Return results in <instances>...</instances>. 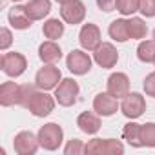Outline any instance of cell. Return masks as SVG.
Listing matches in <instances>:
<instances>
[{"mask_svg":"<svg viewBox=\"0 0 155 155\" xmlns=\"http://www.w3.org/2000/svg\"><path fill=\"white\" fill-rule=\"evenodd\" d=\"M64 140V131L58 124L55 122H49V124H44L40 130H38V142L44 150L48 151H55L60 148Z\"/></svg>","mask_w":155,"mask_h":155,"instance_id":"1","label":"cell"},{"mask_svg":"<svg viewBox=\"0 0 155 155\" xmlns=\"http://www.w3.org/2000/svg\"><path fill=\"white\" fill-rule=\"evenodd\" d=\"M84 153L90 155H122L124 144L115 139H93L86 144Z\"/></svg>","mask_w":155,"mask_h":155,"instance_id":"2","label":"cell"},{"mask_svg":"<svg viewBox=\"0 0 155 155\" xmlns=\"http://www.w3.org/2000/svg\"><path fill=\"white\" fill-rule=\"evenodd\" d=\"M79 93H81V88L77 84V81H73V79H64L55 88V99L64 108L73 106L77 102V99H79Z\"/></svg>","mask_w":155,"mask_h":155,"instance_id":"3","label":"cell"},{"mask_svg":"<svg viewBox=\"0 0 155 155\" xmlns=\"http://www.w3.org/2000/svg\"><path fill=\"white\" fill-rule=\"evenodd\" d=\"M62 81V73L57 66L53 64H46L44 68L38 69L37 77H35V84L38 90H44V91H49V90H55Z\"/></svg>","mask_w":155,"mask_h":155,"instance_id":"4","label":"cell"},{"mask_svg":"<svg viewBox=\"0 0 155 155\" xmlns=\"http://www.w3.org/2000/svg\"><path fill=\"white\" fill-rule=\"evenodd\" d=\"M55 101H57V99H53L51 95H48V93L42 90V91H37V93L29 99L26 110H29V113H33L35 117H48V115L53 111V108H55Z\"/></svg>","mask_w":155,"mask_h":155,"instance_id":"5","label":"cell"},{"mask_svg":"<svg viewBox=\"0 0 155 155\" xmlns=\"http://www.w3.org/2000/svg\"><path fill=\"white\" fill-rule=\"evenodd\" d=\"M60 17L64 22L75 26V24H81L86 17V6L82 0H68L60 6Z\"/></svg>","mask_w":155,"mask_h":155,"instance_id":"6","label":"cell"},{"mask_svg":"<svg viewBox=\"0 0 155 155\" xmlns=\"http://www.w3.org/2000/svg\"><path fill=\"white\" fill-rule=\"evenodd\" d=\"M0 64H2V71L8 75V77H20L26 68H28V60L22 53H4L2 55V60H0Z\"/></svg>","mask_w":155,"mask_h":155,"instance_id":"7","label":"cell"},{"mask_svg":"<svg viewBox=\"0 0 155 155\" xmlns=\"http://www.w3.org/2000/svg\"><path fill=\"white\" fill-rule=\"evenodd\" d=\"M120 111L128 119H139L146 111V101H144V97L140 93H128L126 97H122Z\"/></svg>","mask_w":155,"mask_h":155,"instance_id":"8","label":"cell"},{"mask_svg":"<svg viewBox=\"0 0 155 155\" xmlns=\"http://www.w3.org/2000/svg\"><path fill=\"white\" fill-rule=\"evenodd\" d=\"M40 142H38V135L31 133V131H20L15 135L13 140V148L18 155H35L38 150Z\"/></svg>","mask_w":155,"mask_h":155,"instance_id":"9","label":"cell"},{"mask_svg":"<svg viewBox=\"0 0 155 155\" xmlns=\"http://www.w3.org/2000/svg\"><path fill=\"white\" fill-rule=\"evenodd\" d=\"M66 66L73 75H86L91 69V58L82 49H73L66 58Z\"/></svg>","mask_w":155,"mask_h":155,"instance_id":"10","label":"cell"},{"mask_svg":"<svg viewBox=\"0 0 155 155\" xmlns=\"http://www.w3.org/2000/svg\"><path fill=\"white\" fill-rule=\"evenodd\" d=\"M79 42L86 51H95L102 42H101V29L95 24H84L81 33H79Z\"/></svg>","mask_w":155,"mask_h":155,"instance_id":"11","label":"cell"},{"mask_svg":"<svg viewBox=\"0 0 155 155\" xmlns=\"http://www.w3.org/2000/svg\"><path fill=\"white\" fill-rule=\"evenodd\" d=\"M93 53H95V62H97L101 68H106V69L113 68V66L117 64V60H119V51H117L115 46L110 44V42H102Z\"/></svg>","mask_w":155,"mask_h":155,"instance_id":"12","label":"cell"},{"mask_svg":"<svg viewBox=\"0 0 155 155\" xmlns=\"http://www.w3.org/2000/svg\"><path fill=\"white\" fill-rule=\"evenodd\" d=\"M108 93H111L115 99H122L130 93V79L126 73H111L108 77Z\"/></svg>","mask_w":155,"mask_h":155,"instance_id":"13","label":"cell"},{"mask_svg":"<svg viewBox=\"0 0 155 155\" xmlns=\"http://www.w3.org/2000/svg\"><path fill=\"white\" fill-rule=\"evenodd\" d=\"M8 20L15 29H29L33 18L29 17L26 6H13L8 13Z\"/></svg>","mask_w":155,"mask_h":155,"instance_id":"14","label":"cell"},{"mask_svg":"<svg viewBox=\"0 0 155 155\" xmlns=\"http://www.w3.org/2000/svg\"><path fill=\"white\" fill-rule=\"evenodd\" d=\"M119 104H117V99L111 95V93H99L93 101V110L102 115V117H110L117 111Z\"/></svg>","mask_w":155,"mask_h":155,"instance_id":"15","label":"cell"},{"mask_svg":"<svg viewBox=\"0 0 155 155\" xmlns=\"http://www.w3.org/2000/svg\"><path fill=\"white\" fill-rule=\"evenodd\" d=\"M0 104L4 108L20 104V86L15 82H4L0 86Z\"/></svg>","mask_w":155,"mask_h":155,"instance_id":"16","label":"cell"},{"mask_svg":"<svg viewBox=\"0 0 155 155\" xmlns=\"http://www.w3.org/2000/svg\"><path fill=\"white\" fill-rule=\"evenodd\" d=\"M77 126H79L84 133L88 135H95L99 130H101V119H99V113H93V111H82L77 119Z\"/></svg>","mask_w":155,"mask_h":155,"instance_id":"17","label":"cell"},{"mask_svg":"<svg viewBox=\"0 0 155 155\" xmlns=\"http://www.w3.org/2000/svg\"><path fill=\"white\" fill-rule=\"evenodd\" d=\"M60 57H62V51L55 44V40H48V42L40 44V48H38V58L44 64H55V62L60 60Z\"/></svg>","mask_w":155,"mask_h":155,"instance_id":"18","label":"cell"},{"mask_svg":"<svg viewBox=\"0 0 155 155\" xmlns=\"http://www.w3.org/2000/svg\"><path fill=\"white\" fill-rule=\"evenodd\" d=\"M26 9L33 20H42L44 17L49 15L51 11V2L49 0H29L26 4Z\"/></svg>","mask_w":155,"mask_h":155,"instance_id":"19","label":"cell"},{"mask_svg":"<svg viewBox=\"0 0 155 155\" xmlns=\"http://www.w3.org/2000/svg\"><path fill=\"white\" fill-rule=\"evenodd\" d=\"M110 37L117 42H126L130 38V31H128V20L124 18H119V20H113L110 24V29H108Z\"/></svg>","mask_w":155,"mask_h":155,"instance_id":"20","label":"cell"},{"mask_svg":"<svg viewBox=\"0 0 155 155\" xmlns=\"http://www.w3.org/2000/svg\"><path fill=\"white\" fill-rule=\"evenodd\" d=\"M122 139L131 144L133 148H140L142 146V140H140V124L137 122H128L124 128H122Z\"/></svg>","mask_w":155,"mask_h":155,"instance_id":"21","label":"cell"},{"mask_svg":"<svg viewBox=\"0 0 155 155\" xmlns=\"http://www.w3.org/2000/svg\"><path fill=\"white\" fill-rule=\"evenodd\" d=\"M42 33L46 38L49 40H57L64 35V24L58 20V18H49L48 22H44L42 26Z\"/></svg>","mask_w":155,"mask_h":155,"instance_id":"22","label":"cell"},{"mask_svg":"<svg viewBox=\"0 0 155 155\" xmlns=\"http://www.w3.org/2000/svg\"><path fill=\"white\" fill-rule=\"evenodd\" d=\"M128 31H130V38H144L146 33H148V26L144 24L142 18L139 17H131L128 20Z\"/></svg>","mask_w":155,"mask_h":155,"instance_id":"23","label":"cell"},{"mask_svg":"<svg viewBox=\"0 0 155 155\" xmlns=\"http://www.w3.org/2000/svg\"><path fill=\"white\" fill-rule=\"evenodd\" d=\"M137 57L140 62H153L155 60V40H142L137 48Z\"/></svg>","mask_w":155,"mask_h":155,"instance_id":"24","label":"cell"},{"mask_svg":"<svg viewBox=\"0 0 155 155\" xmlns=\"http://www.w3.org/2000/svg\"><path fill=\"white\" fill-rule=\"evenodd\" d=\"M140 140H142V146L155 148V122L140 124Z\"/></svg>","mask_w":155,"mask_h":155,"instance_id":"25","label":"cell"},{"mask_svg":"<svg viewBox=\"0 0 155 155\" xmlns=\"http://www.w3.org/2000/svg\"><path fill=\"white\" fill-rule=\"evenodd\" d=\"M117 11L122 15H133L139 11V0H117Z\"/></svg>","mask_w":155,"mask_h":155,"instance_id":"26","label":"cell"},{"mask_svg":"<svg viewBox=\"0 0 155 155\" xmlns=\"http://www.w3.org/2000/svg\"><path fill=\"white\" fill-rule=\"evenodd\" d=\"M84 150H86V146L82 144V140L71 139V140H68V144L64 148V153L66 155H81V153H84Z\"/></svg>","mask_w":155,"mask_h":155,"instance_id":"27","label":"cell"},{"mask_svg":"<svg viewBox=\"0 0 155 155\" xmlns=\"http://www.w3.org/2000/svg\"><path fill=\"white\" fill-rule=\"evenodd\" d=\"M35 93H37V84H35V86H29V84L20 86V104H18V106L26 108L28 102H29V99H31Z\"/></svg>","mask_w":155,"mask_h":155,"instance_id":"28","label":"cell"},{"mask_svg":"<svg viewBox=\"0 0 155 155\" xmlns=\"http://www.w3.org/2000/svg\"><path fill=\"white\" fill-rule=\"evenodd\" d=\"M139 11L148 18L155 17V0H139Z\"/></svg>","mask_w":155,"mask_h":155,"instance_id":"29","label":"cell"},{"mask_svg":"<svg viewBox=\"0 0 155 155\" xmlns=\"http://www.w3.org/2000/svg\"><path fill=\"white\" fill-rule=\"evenodd\" d=\"M144 91L148 97H155V71H151L144 79Z\"/></svg>","mask_w":155,"mask_h":155,"instance_id":"30","label":"cell"},{"mask_svg":"<svg viewBox=\"0 0 155 155\" xmlns=\"http://www.w3.org/2000/svg\"><path fill=\"white\" fill-rule=\"evenodd\" d=\"M0 49L2 51H6L9 46H11V42H13V35H11V31L8 29V28H2V31H0Z\"/></svg>","mask_w":155,"mask_h":155,"instance_id":"31","label":"cell"},{"mask_svg":"<svg viewBox=\"0 0 155 155\" xmlns=\"http://www.w3.org/2000/svg\"><path fill=\"white\" fill-rule=\"evenodd\" d=\"M97 6H99V9L110 13L117 8V0H97Z\"/></svg>","mask_w":155,"mask_h":155,"instance_id":"32","label":"cell"},{"mask_svg":"<svg viewBox=\"0 0 155 155\" xmlns=\"http://www.w3.org/2000/svg\"><path fill=\"white\" fill-rule=\"evenodd\" d=\"M57 2H60V4H64V2H68V0H57Z\"/></svg>","mask_w":155,"mask_h":155,"instance_id":"33","label":"cell"},{"mask_svg":"<svg viewBox=\"0 0 155 155\" xmlns=\"http://www.w3.org/2000/svg\"><path fill=\"white\" fill-rule=\"evenodd\" d=\"M153 40H155V29H153Z\"/></svg>","mask_w":155,"mask_h":155,"instance_id":"34","label":"cell"},{"mask_svg":"<svg viewBox=\"0 0 155 155\" xmlns=\"http://www.w3.org/2000/svg\"><path fill=\"white\" fill-rule=\"evenodd\" d=\"M13 2H18V0H13Z\"/></svg>","mask_w":155,"mask_h":155,"instance_id":"35","label":"cell"},{"mask_svg":"<svg viewBox=\"0 0 155 155\" xmlns=\"http://www.w3.org/2000/svg\"><path fill=\"white\" fill-rule=\"evenodd\" d=\"M153 64H155V60H153Z\"/></svg>","mask_w":155,"mask_h":155,"instance_id":"36","label":"cell"}]
</instances>
